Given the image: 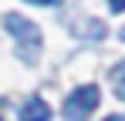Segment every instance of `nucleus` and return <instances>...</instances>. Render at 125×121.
<instances>
[{"mask_svg":"<svg viewBox=\"0 0 125 121\" xmlns=\"http://www.w3.org/2000/svg\"><path fill=\"white\" fill-rule=\"evenodd\" d=\"M3 27H7L10 37L17 40L21 60L24 64H34L37 51H41V30H37V24H31V20L21 17V14H3Z\"/></svg>","mask_w":125,"mask_h":121,"instance_id":"nucleus-1","label":"nucleus"},{"mask_svg":"<svg viewBox=\"0 0 125 121\" xmlns=\"http://www.w3.org/2000/svg\"><path fill=\"white\" fill-rule=\"evenodd\" d=\"M98 101H102V94H98L95 84L74 87V91L64 98V118H68V121H84L95 108H98Z\"/></svg>","mask_w":125,"mask_h":121,"instance_id":"nucleus-2","label":"nucleus"},{"mask_svg":"<svg viewBox=\"0 0 125 121\" xmlns=\"http://www.w3.org/2000/svg\"><path fill=\"white\" fill-rule=\"evenodd\" d=\"M47 118H51V108L44 98H31L21 108V121H47Z\"/></svg>","mask_w":125,"mask_h":121,"instance_id":"nucleus-3","label":"nucleus"},{"mask_svg":"<svg viewBox=\"0 0 125 121\" xmlns=\"http://www.w3.org/2000/svg\"><path fill=\"white\" fill-rule=\"evenodd\" d=\"M112 87H115V98L125 101V60L118 67H112Z\"/></svg>","mask_w":125,"mask_h":121,"instance_id":"nucleus-4","label":"nucleus"},{"mask_svg":"<svg viewBox=\"0 0 125 121\" xmlns=\"http://www.w3.org/2000/svg\"><path fill=\"white\" fill-rule=\"evenodd\" d=\"M108 3H112V10H115V14H122V10H125V0H108Z\"/></svg>","mask_w":125,"mask_h":121,"instance_id":"nucleus-5","label":"nucleus"},{"mask_svg":"<svg viewBox=\"0 0 125 121\" xmlns=\"http://www.w3.org/2000/svg\"><path fill=\"white\" fill-rule=\"evenodd\" d=\"M27 3H41V7H51V3H61V0H27Z\"/></svg>","mask_w":125,"mask_h":121,"instance_id":"nucleus-6","label":"nucleus"},{"mask_svg":"<svg viewBox=\"0 0 125 121\" xmlns=\"http://www.w3.org/2000/svg\"><path fill=\"white\" fill-rule=\"evenodd\" d=\"M105 121H125V118H118V114H112V118H105Z\"/></svg>","mask_w":125,"mask_h":121,"instance_id":"nucleus-7","label":"nucleus"},{"mask_svg":"<svg viewBox=\"0 0 125 121\" xmlns=\"http://www.w3.org/2000/svg\"><path fill=\"white\" fill-rule=\"evenodd\" d=\"M118 37H122V40H125V27H122V34H118Z\"/></svg>","mask_w":125,"mask_h":121,"instance_id":"nucleus-8","label":"nucleus"}]
</instances>
